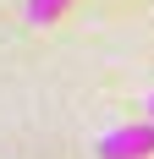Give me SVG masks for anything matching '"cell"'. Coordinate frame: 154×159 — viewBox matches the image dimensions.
Listing matches in <instances>:
<instances>
[{"mask_svg":"<svg viewBox=\"0 0 154 159\" xmlns=\"http://www.w3.org/2000/svg\"><path fill=\"white\" fill-rule=\"evenodd\" d=\"M99 159H149L154 154V121H132V126H116L94 143Z\"/></svg>","mask_w":154,"mask_h":159,"instance_id":"1","label":"cell"},{"mask_svg":"<svg viewBox=\"0 0 154 159\" xmlns=\"http://www.w3.org/2000/svg\"><path fill=\"white\" fill-rule=\"evenodd\" d=\"M61 11H72V0H28V22L33 28H50Z\"/></svg>","mask_w":154,"mask_h":159,"instance_id":"2","label":"cell"},{"mask_svg":"<svg viewBox=\"0 0 154 159\" xmlns=\"http://www.w3.org/2000/svg\"><path fill=\"white\" fill-rule=\"evenodd\" d=\"M149 121H154V93H149Z\"/></svg>","mask_w":154,"mask_h":159,"instance_id":"3","label":"cell"}]
</instances>
